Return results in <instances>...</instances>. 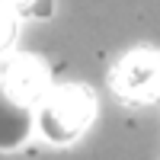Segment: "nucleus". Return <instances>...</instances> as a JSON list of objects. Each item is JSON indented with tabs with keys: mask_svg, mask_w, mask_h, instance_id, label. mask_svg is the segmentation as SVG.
I'll list each match as a JSON object with an SVG mask.
<instances>
[{
	"mask_svg": "<svg viewBox=\"0 0 160 160\" xmlns=\"http://www.w3.org/2000/svg\"><path fill=\"white\" fill-rule=\"evenodd\" d=\"M35 128V106L16 96L0 80V154L19 151Z\"/></svg>",
	"mask_w": 160,
	"mask_h": 160,
	"instance_id": "7ed1b4c3",
	"label": "nucleus"
},
{
	"mask_svg": "<svg viewBox=\"0 0 160 160\" xmlns=\"http://www.w3.org/2000/svg\"><path fill=\"white\" fill-rule=\"evenodd\" d=\"M109 90L125 106L160 102V51L131 48L128 55H122L109 74Z\"/></svg>",
	"mask_w": 160,
	"mask_h": 160,
	"instance_id": "f03ea898",
	"label": "nucleus"
},
{
	"mask_svg": "<svg viewBox=\"0 0 160 160\" xmlns=\"http://www.w3.org/2000/svg\"><path fill=\"white\" fill-rule=\"evenodd\" d=\"M13 42H16V16L7 7H0V55L10 51Z\"/></svg>",
	"mask_w": 160,
	"mask_h": 160,
	"instance_id": "423d86ee",
	"label": "nucleus"
},
{
	"mask_svg": "<svg viewBox=\"0 0 160 160\" xmlns=\"http://www.w3.org/2000/svg\"><path fill=\"white\" fill-rule=\"evenodd\" d=\"M96 115V99L80 83L51 87L35 102V128L48 144H74Z\"/></svg>",
	"mask_w": 160,
	"mask_h": 160,
	"instance_id": "f257e3e1",
	"label": "nucleus"
},
{
	"mask_svg": "<svg viewBox=\"0 0 160 160\" xmlns=\"http://www.w3.org/2000/svg\"><path fill=\"white\" fill-rule=\"evenodd\" d=\"M0 7L22 19H48L55 13V0H0Z\"/></svg>",
	"mask_w": 160,
	"mask_h": 160,
	"instance_id": "39448f33",
	"label": "nucleus"
},
{
	"mask_svg": "<svg viewBox=\"0 0 160 160\" xmlns=\"http://www.w3.org/2000/svg\"><path fill=\"white\" fill-rule=\"evenodd\" d=\"M0 80H3L16 96H22L26 102H32V106L51 90L48 87V74H45V68L35 58H13Z\"/></svg>",
	"mask_w": 160,
	"mask_h": 160,
	"instance_id": "20e7f679",
	"label": "nucleus"
}]
</instances>
